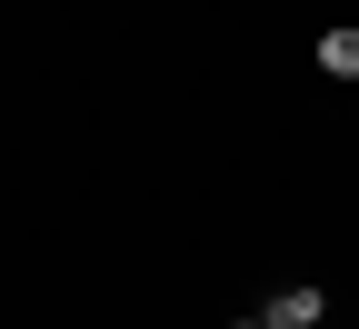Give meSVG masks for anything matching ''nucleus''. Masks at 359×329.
I'll use <instances>...</instances> for the list:
<instances>
[{
    "label": "nucleus",
    "instance_id": "1",
    "mask_svg": "<svg viewBox=\"0 0 359 329\" xmlns=\"http://www.w3.org/2000/svg\"><path fill=\"white\" fill-rule=\"evenodd\" d=\"M320 309H330L320 290H280V300L259 309V319H269V329H320Z\"/></svg>",
    "mask_w": 359,
    "mask_h": 329
},
{
    "label": "nucleus",
    "instance_id": "2",
    "mask_svg": "<svg viewBox=\"0 0 359 329\" xmlns=\"http://www.w3.org/2000/svg\"><path fill=\"white\" fill-rule=\"evenodd\" d=\"M320 70H330V80H359V20L320 30Z\"/></svg>",
    "mask_w": 359,
    "mask_h": 329
},
{
    "label": "nucleus",
    "instance_id": "3",
    "mask_svg": "<svg viewBox=\"0 0 359 329\" xmlns=\"http://www.w3.org/2000/svg\"><path fill=\"white\" fill-rule=\"evenodd\" d=\"M240 329H269V319H240Z\"/></svg>",
    "mask_w": 359,
    "mask_h": 329
}]
</instances>
